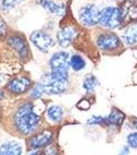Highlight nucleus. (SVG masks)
Segmentation results:
<instances>
[{"instance_id":"1","label":"nucleus","mask_w":137,"mask_h":155,"mask_svg":"<svg viewBox=\"0 0 137 155\" xmlns=\"http://www.w3.org/2000/svg\"><path fill=\"white\" fill-rule=\"evenodd\" d=\"M40 121V116L34 112V106L31 102L24 104L14 114L17 129L23 134H29L35 131Z\"/></svg>"},{"instance_id":"2","label":"nucleus","mask_w":137,"mask_h":155,"mask_svg":"<svg viewBox=\"0 0 137 155\" xmlns=\"http://www.w3.org/2000/svg\"><path fill=\"white\" fill-rule=\"evenodd\" d=\"M99 24L106 29L118 28L122 24L121 9L116 6H108L100 12Z\"/></svg>"},{"instance_id":"3","label":"nucleus","mask_w":137,"mask_h":155,"mask_svg":"<svg viewBox=\"0 0 137 155\" xmlns=\"http://www.w3.org/2000/svg\"><path fill=\"white\" fill-rule=\"evenodd\" d=\"M100 9L96 4H87L78 12V18L81 24L84 27H94L99 24Z\"/></svg>"},{"instance_id":"4","label":"nucleus","mask_w":137,"mask_h":155,"mask_svg":"<svg viewBox=\"0 0 137 155\" xmlns=\"http://www.w3.org/2000/svg\"><path fill=\"white\" fill-rule=\"evenodd\" d=\"M67 82L62 81L60 79H57L54 76H52L51 72L49 74L42 77L41 81L39 82V85L42 87L44 93L48 94H61L65 91Z\"/></svg>"},{"instance_id":"5","label":"nucleus","mask_w":137,"mask_h":155,"mask_svg":"<svg viewBox=\"0 0 137 155\" xmlns=\"http://www.w3.org/2000/svg\"><path fill=\"white\" fill-rule=\"evenodd\" d=\"M97 46L101 51L113 52L121 47V39L113 32H102L97 36Z\"/></svg>"},{"instance_id":"6","label":"nucleus","mask_w":137,"mask_h":155,"mask_svg":"<svg viewBox=\"0 0 137 155\" xmlns=\"http://www.w3.org/2000/svg\"><path fill=\"white\" fill-rule=\"evenodd\" d=\"M7 44L11 46L12 50L16 51V53L22 60H27L30 57L29 46L27 44L25 36H23L22 34L17 33L11 35L7 38Z\"/></svg>"},{"instance_id":"7","label":"nucleus","mask_w":137,"mask_h":155,"mask_svg":"<svg viewBox=\"0 0 137 155\" xmlns=\"http://www.w3.org/2000/svg\"><path fill=\"white\" fill-rule=\"evenodd\" d=\"M30 41L42 53H46L51 48L55 46V41L49 34L40 30L32 32L30 35Z\"/></svg>"},{"instance_id":"8","label":"nucleus","mask_w":137,"mask_h":155,"mask_svg":"<svg viewBox=\"0 0 137 155\" xmlns=\"http://www.w3.org/2000/svg\"><path fill=\"white\" fill-rule=\"evenodd\" d=\"M49 66L52 72H63L68 74L69 69V55L67 52L61 51L55 53L49 59Z\"/></svg>"},{"instance_id":"9","label":"nucleus","mask_w":137,"mask_h":155,"mask_svg":"<svg viewBox=\"0 0 137 155\" xmlns=\"http://www.w3.org/2000/svg\"><path fill=\"white\" fill-rule=\"evenodd\" d=\"M31 87V80L26 76H18L7 84V88L11 93L22 94L27 92Z\"/></svg>"},{"instance_id":"10","label":"nucleus","mask_w":137,"mask_h":155,"mask_svg":"<svg viewBox=\"0 0 137 155\" xmlns=\"http://www.w3.org/2000/svg\"><path fill=\"white\" fill-rule=\"evenodd\" d=\"M122 24H129L137 20V4L133 0H125L121 6Z\"/></svg>"},{"instance_id":"11","label":"nucleus","mask_w":137,"mask_h":155,"mask_svg":"<svg viewBox=\"0 0 137 155\" xmlns=\"http://www.w3.org/2000/svg\"><path fill=\"white\" fill-rule=\"evenodd\" d=\"M76 36V29L74 27L67 26L62 28L57 33V41L62 48H68L73 42Z\"/></svg>"},{"instance_id":"12","label":"nucleus","mask_w":137,"mask_h":155,"mask_svg":"<svg viewBox=\"0 0 137 155\" xmlns=\"http://www.w3.org/2000/svg\"><path fill=\"white\" fill-rule=\"evenodd\" d=\"M52 140H53V132L51 130H44L32 137L30 139L29 145L33 149H39L49 145Z\"/></svg>"},{"instance_id":"13","label":"nucleus","mask_w":137,"mask_h":155,"mask_svg":"<svg viewBox=\"0 0 137 155\" xmlns=\"http://www.w3.org/2000/svg\"><path fill=\"white\" fill-rule=\"evenodd\" d=\"M38 4L43 7L46 12H49L52 15H55V16L62 17L64 16V14L66 12L64 4L57 3V2L53 1V0H39Z\"/></svg>"},{"instance_id":"14","label":"nucleus","mask_w":137,"mask_h":155,"mask_svg":"<svg viewBox=\"0 0 137 155\" xmlns=\"http://www.w3.org/2000/svg\"><path fill=\"white\" fill-rule=\"evenodd\" d=\"M22 147L17 142H6L0 146V155H21Z\"/></svg>"},{"instance_id":"15","label":"nucleus","mask_w":137,"mask_h":155,"mask_svg":"<svg viewBox=\"0 0 137 155\" xmlns=\"http://www.w3.org/2000/svg\"><path fill=\"white\" fill-rule=\"evenodd\" d=\"M123 41L128 46H133L137 44V24L130 25L123 33Z\"/></svg>"},{"instance_id":"16","label":"nucleus","mask_w":137,"mask_h":155,"mask_svg":"<svg viewBox=\"0 0 137 155\" xmlns=\"http://www.w3.org/2000/svg\"><path fill=\"white\" fill-rule=\"evenodd\" d=\"M124 119H125L124 113H122L119 110L114 109L111 111V113L109 114V116L107 118H106V123L109 124V125L119 126V125H122V123L124 122Z\"/></svg>"},{"instance_id":"17","label":"nucleus","mask_w":137,"mask_h":155,"mask_svg":"<svg viewBox=\"0 0 137 155\" xmlns=\"http://www.w3.org/2000/svg\"><path fill=\"white\" fill-rule=\"evenodd\" d=\"M69 64H70V67L74 71H79L84 68V66H86V61H84V59L81 55L74 54L69 58Z\"/></svg>"},{"instance_id":"18","label":"nucleus","mask_w":137,"mask_h":155,"mask_svg":"<svg viewBox=\"0 0 137 155\" xmlns=\"http://www.w3.org/2000/svg\"><path fill=\"white\" fill-rule=\"evenodd\" d=\"M46 114H48V117L53 122H59L63 118V110L59 106H51L48 109Z\"/></svg>"},{"instance_id":"19","label":"nucleus","mask_w":137,"mask_h":155,"mask_svg":"<svg viewBox=\"0 0 137 155\" xmlns=\"http://www.w3.org/2000/svg\"><path fill=\"white\" fill-rule=\"evenodd\" d=\"M98 85V80L96 79L94 76H89L86 78V80L84 81V88L87 90V92H92L95 90V88Z\"/></svg>"},{"instance_id":"20","label":"nucleus","mask_w":137,"mask_h":155,"mask_svg":"<svg viewBox=\"0 0 137 155\" xmlns=\"http://www.w3.org/2000/svg\"><path fill=\"white\" fill-rule=\"evenodd\" d=\"M23 1V0H2L1 1V6L3 9H11L14 8L16 5H18L19 3H21V2Z\"/></svg>"},{"instance_id":"21","label":"nucleus","mask_w":137,"mask_h":155,"mask_svg":"<svg viewBox=\"0 0 137 155\" xmlns=\"http://www.w3.org/2000/svg\"><path fill=\"white\" fill-rule=\"evenodd\" d=\"M106 123V118L101 116H92V118L88 120L89 125H96V124H104Z\"/></svg>"},{"instance_id":"22","label":"nucleus","mask_w":137,"mask_h":155,"mask_svg":"<svg viewBox=\"0 0 137 155\" xmlns=\"http://www.w3.org/2000/svg\"><path fill=\"white\" fill-rule=\"evenodd\" d=\"M43 93H44V91H43V89H42V87L40 86V85H36L35 87H34V89L32 90V93H31V96L33 97V98H40V97L43 95Z\"/></svg>"},{"instance_id":"23","label":"nucleus","mask_w":137,"mask_h":155,"mask_svg":"<svg viewBox=\"0 0 137 155\" xmlns=\"http://www.w3.org/2000/svg\"><path fill=\"white\" fill-rule=\"evenodd\" d=\"M127 141H128L129 146L137 149V132H133V134H129L128 137H127Z\"/></svg>"},{"instance_id":"24","label":"nucleus","mask_w":137,"mask_h":155,"mask_svg":"<svg viewBox=\"0 0 137 155\" xmlns=\"http://www.w3.org/2000/svg\"><path fill=\"white\" fill-rule=\"evenodd\" d=\"M6 31H7V26H6L5 22H4V20L0 16V37L5 35Z\"/></svg>"},{"instance_id":"25","label":"nucleus","mask_w":137,"mask_h":155,"mask_svg":"<svg viewBox=\"0 0 137 155\" xmlns=\"http://www.w3.org/2000/svg\"><path fill=\"white\" fill-rule=\"evenodd\" d=\"M43 155H60V153L56 147L51 146L48 149H46V151L43 152Z\"/></svg>"},{"instance_id":"26","label":"nucleus","mask_w":137,"mask_h":155,"mask_svg":"<svg viewBox=\"0 0 137 155\" xmlns=\"http://www.w3.org/2000/svg\"><path fill=\"white\" fill-rule=\"evenodd\" d=\"M78 107L79 109H83V110H88L90 107V102L87 101V99H83L81 101H79L78 104Z\"/></svg>"},{"instance_id":"27","label":"nucleus","mask_w":137,"mask_h":155,"mask_svg":"<svg viewBox=\"0 0 137 155\" xmlns=\"http://www.w3.org/2000/svg\"><path fill=\"white\" fill-rule=\"evenodd\" d=\"M128 153H129V150H128V148H124L123 150H122V152H121V154L119 155H128Z\"/></svg>"},{"instance_id":"28","label":"nucleus","mask_w":137,"mask_h":155,"mask_svg":"<svg viewBox=\"0 0 137 155\" xmlns=\"http://www.w3.org/2000/svg\"><path fill=\"white\" fill-rule=\"evenodd\" d=\"M39 154H40V152H39V151H35V152H32V153L30 154V155H39Z\"/></svg>"},{"instance_id":"29","label":"nucleus","mask_w":137,"mask_h":155,"mask_svg":"<svg viewBox=\"0 0 137 155\" xmlns=\"http://www.w3.org/2000/svg\"><path fill=\"white\" fill-rule=\"evenodd\" d=\"M4 97V94H3V92L1 91V90H0V99H2Z\"/></svg>"},{"instance_id":"30","label":"nucleus","mask_w":137,"mask_h":155,"mask_svg":"<svg viewBox=\"0 0 137 155\" xmlns=\"http://www.w3.org/2000/svg\"><path fill=\"white\" fill-rule=\"evenodd\" d=\"M133 124H134V126H135L136 128H137V120H135V121L133 122Z\"/></svg>"},{"instance_id":"31","label":"nucleus","mask_w":137,"mask_h":155,"mask_svg":"<svg viewBox=\"0 0 137 155\" xmlns=\"http://www.w3.org/2000/svg\"><path fill=\"white\" fill-rule=\"evenodd\" d=\"M1 82H2V77H1V74H0V84H1Z\"/></svg>"},{"instance_id":"32","label":"nucleus","mask_w":137,"mask_h":155,"mask_svg":"<svg viewBox=\"0 0 137 155\" xmlns=\"http://www.w3.org/2000/svg\"><path fill=\"white\" fill-rule=\"evenodd\" d=\"M113 1H118V0H113Z\"/></svg>"}]
</instances>
